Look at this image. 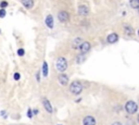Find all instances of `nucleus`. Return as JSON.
<instances>
[{"label": "nucleus", "mask_w": 139, "mask_h": 125, "mask_svg": "<svg viewBox=\"0 0 139 125\" xmlns=\"http://www.w3.org/2000/svg\"><path fill=\"white\" fill-rule=\"evenodd\" d=\"M55 67H57V70L59 72H64L68 68V62L64 58H59L55 62Z\"/></svg>", "instance_id": "1"}, {"label": "nucleus", "mask_w": 139, "mask_h": 125, "mask_svg": "<svg viewBox=\"0 0 139 125\" xmlns=\"http://www.w3.org/2000/svg\"><path fill=\"white\" fill-rule=\"evenodd\" d=\"M70 90H71L72 94L78 95V94L82 93L83 86H82V84H80L79 82H73V83L71 84V86H70Z\"/></svg>", "instance_id": "2"}, {"label": "nucleus", "mask_w": 139, "mask_h": 125, "mask_svg": "<svg viewBox=\"0 0 139 125\" xmlns=\"http://www.w3.org/2000/svg\"><path fill=\"white\" fill-rule=\"evenodd\" d=\"M125 109H126V111H127L128 113L134 114V113L137 111L138 107H137V105L135 104L134 101H128L127 104H126V106H125Z\"/></svg>", "instance_id": "3"}, {"label": "nucleus", "mask_w": 139, "mask_h": 125, "mask_svg": "<svg viewBox=\"0 0 139 125\" xmlns=\"http://www.w3.org/2000/svg\"><path fill=\"white\" fill-rule=\"evenodd\" d=\"M79 50H80V52H82L83 55L86 53V52H88V51L90 50V44L88 41H83L82 44H80V46H79Z\"/></svg>", "instance_id": "4"}, {"label": "nucleus", "mask_w": 139, "mask_h": 125, "mask_svg": "<svg viewBox=\"0 0 139 125\" xmlns=\"http://www.w3.org/2000/svg\"><path fill=\"white\" fill-rule=\"evenodd\" d=\"M58 18H59V21H61V22H66V21H69L70 15L66 11H61L58 14Z\"/></svg>", "instance_id": "5"}, {"label": "nucleus", "mask_w": 139, "mask_h": 125, "mask_svg": "<svg viewBox=\"0 0 139 125\" xmlns=\"http://www.w3.org/2000/svg\"><path fill=\"white\" fill-rule=\"evenodd\" d=\"M42 104H43V107H45V109H46L47 112H49V113H52V112H53L52 106H51V104L49 102L48 99H43V100H42Z\"/></svg>", "instance_id": "6"}, {"label": "nucleus", "mask_w": 139, "mask_h": 125, "mask_svg": "<svg viewBox=\"0 0 139 125\" xmlns=\"http://www.w3.org/2000/svg\"><path fill=\"white\" fill-rule=\"evenodd\" d=\"M84 125H96V120L92 116H86L84 121H83Z\"/></svg>", "instance_id": "7"}, {"label": "nucleus", "mask_w": 139, "mask_h": 125, "mask_svg": "<svg viewBox=\"0 0 139 125\" xmlns=\"http://www.w3.org/2000/svg\"><path fill=\"white\" fill-rule=\"evenodd\" d=\"M21 2L26 9H32L34 6V0H21Z\"/></svg>", "instance_id": "8"}, {"label": "nucleus", "mask_w": 139, "mask_h": 125, "mask_svg": "<svg viewBox=\"0 0 139 125\" xmlns=\"http://www.w3.org/2000/svg\"><path fill=\"white\" fill-rule=\"evenodd\" d=\"M88 8H87L86 6H80L79 8H78V14L79 15H83V17H85V15H87L88 14Z\"/></svg>", "instance_id": "9"}, {"label": "nucleus", "mask_w": 139, "mask_h": 125, "mask_svg": "<svg viewBox=\"0 0 139 125\" xmlns=\"http://www.w3.org/2000/svg\"><path fill=\"white\" fill-rule=\"evenodd\" d=\"M118 39H119V36L116 35L115 33H112V34H110V35L108 36V41H109L110 44L116 42V41H118Z\"/></svg>", "instance_id": "10"}, {"label": "nucleus", "mask_w": 139, "mask_h": 125, "mask_svg": "<svg viewBox=\"0 0 139 125\" xmlns=\"http://www.w3.org/2000/svg\"><path fill=\"white\" fill-rule=\"evenodd\" d=\"M59 82L61 83V85H68V83H69V77H68V75L60 74V76H59Z\"/></svg>", "instance_id": "11"}, {"label": "nucleus", "mask_w": 139, "mask_h": 125, "mask_svg": "<svg viewBox=\"0 0 139 125\" xmlns=\"http://www.w3.org/2000/svg\"><path fill=\"white\" fill-rule=\"evenodd\" d=\"M46 24H47V26L49 28L53 27V18H52V15H48L46 18Z\"/></svg>", "instance_id": "12"}, {"label": "nucleus", "mask_w": 139, "mask_h": 125, "mask_svg": "<svg viewBox=\"0 0 139 125\" xmlns=\"http://www.w3.org/2000/svg\"><path fill=\"white\" fill-rule=\"evenodd\" d=\"M129 3H130V7L133 9H138V7H139V0H130Z\"/></svg>", "instance_id": "13"}, {"label": "nucleus", "mask_w": 139, "mask_h": 125, "mask_svg": "<svg viewBox=\"0 0 139 125\" xmlns=\"http://www.w3.org/2000/svg\"><path fill=\"white\" fill-rule=\"evenodd\" d=\"M42 74L45 77L48 75V64H47V62H43V64H42Z\"/></svg>", "instance_id": "14"}, {"label": "nucleus", "mask_w": 139, "mask_h": 125, "mask_svg": "<svg viewBox=\"0 0 139 125\" xmlns=\"http://www.w3.org/2000/svg\"><path fill=\"white\" fill-rule=\"evenodd\" d=\"M83 42V40L80 39V38H76L74 40V42H73V47L74 48H78V46H80V44Z\"/></svg>", "instance_id": "15"}, {"label": "nucleus", "mask_w": 139, "mask_h": 125, "mask_svg": "<svg viewBox=\"0 0 139 125\" xmlns=\"http://www.w3.org/2000/svg\"><path fill=\"white\" fill-rule=\"evenodd\" d=\"M125 33H126L127 35H133V34H134V29L131 28L130 26L126 25V26H125Z\"/></svg>", "instance_id": "16"}, {"label": "nucleus", "mask_w": 139, "mask_h": 125, "mask_svg": "<svg viewBox=\"0 0 139 125\" xmlns=\"http://www.w3.org/2000/svg\"><path fill=\"white\" fill-rule=\"evenodd\" d=\"M8 1H1V2H0V8H1V9H5L7 8V7H8Z\"/></svg>", "instance_id": "17"}, {"label": "nucleus", "mask_w": 139, "mask_h": 125, "mask_svg": "<svg viewBox=\"0 0 139 125\" xmlns=\"http://www.w3.org/2000/svg\"><path fill=\"white\" fill-rule=\"evenodd\" d=\"M24 53H25V51H24V49H23V48H20V49L18 50V55H19L20 57H23V56H24Z\"/></svg>", "instance_id": "18"}, {"label": "nucleus", "mask_w": 139, "mask_h": 125, "mask_svg": "<svg viewBox=\"0 0 139 125\" xmlns=\"http://www.w3.org/2000/svg\"><path fill=\"white\" fill-rule=\"evenodd\" d=\"M5 10L4 9H0V18H4L5 17Z\"/></svg>", "instance_id": "19"}, {"label": "nucleus", "mask_w": 139, "mask_h": 125, "mask_svg": "<svg viewBox=\"0 0 139 125\" xmlns=\"http://www.w3.org/2000/svg\"><path fill=\"white\" fill-rule=\"evenodd\" d=\"M27 116L28 117H30V119H32V117H33V110H28V111H27Z\"/></svg>", "instance_id": "20"}, {"label": "nucleus", "mask_w": 139, "mask_h": 125, "mask_svg": "<svg viewBox=\"0 0 139 125\" xmlns=\"http://www.w3.org/2000/svg\"><path fill=\"white\" fill-rule=\"evenodd\" d=\"M13 77H14V79H15V80H19L20 79V74H19V73H14V75H13Z\"/></svg>", "instance_id": "21"}, {"label": "nucleus", "mask_w": 139, "mask_h": 125, "mask_svg": "<svg viewBox=\"0 0 139 125\" xmlns=\"http://www.w3.org/2000/svg\"><path fill=\"white\" fill-rule=\"evenodd\" d=\"M33 113L34 114H37L38 113V110H33Z\"/></svg>", "instance_id": "22"}, {"label": "nucleus", "mask_w": 139, "mask_h": 125, "mask_svg": "<svg viewBox=\"0 0 139 125\" xmlns=\"http://www.w3.org/2000/svg\"><path fill=\"white\" fill-rule=\"evenodd\" d=\"M112 125H122L121 123H119V122H115V123H113Z\"/></svg>", "instance_id": "23"}, {"label": "nucleus", "mask_w": 139, "mask_h": 125, "mask_svg": "<svg viewBox=\"0 0 139 125\" xmlns=\"http://www.w3.org/2000/svg\"><path fill=\"white\" fill-rule=\"evenodd\" d=\"M40 79V77H39V73H37V80H39Z\"/></svg>", "instance_id": "24"}, {"label": "nucleus", "mask_w": 139, "mask_h": 125, "mask_svg": "<svg viewBox=\"0 0 139 125\" xmlns=\"http://www.w3.org/2000/svg\"><path fill=\"white\" fill-rule=\"evenodd\" d=\"M137 120H138V123H139V115H138V117H137Z\"/></svg>", "instance_id": "25"}, {"label": "nucleus", "mask_w": 139, "mask_h": 125, "mask_svg": "<svg viewBox=\"0 0 139 125\" xmlns=\"http://www.w3.org/2000/svg\"><path fill=\"white\" fill-rule=\"evenodd\" d=\"M138 12H139V7H138Z\"/></svg>", "instance_id": "26"}, {"label": "nucleus", "mask_w": 139, "mask_h": 125, "mask_svg": "<svg viewBox=\"0 0 139 125\" xmlns=\"http://www.w3.org/2000/svg\"><path fill=\"white\" fill-rule=\"evenodd\" d=\"M138 35H139V31H138Z\"/></svg>", "instance_id": "27"}, {"label": "nucleus", "mask_w": 139, "mask_h": 125, "mask_svg": "<svg viewBox=\"0 0 139 125\" xmlns=\"http://www.w3.org/2000/svg\"><path fill=\"white\" fill-rule=\"evenodd\" d=\"M0 32H1V31H0Z\"/></svg>", "instance_id": "28"}]
</instances>
